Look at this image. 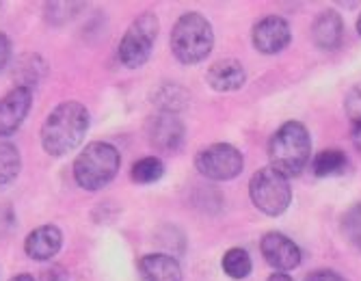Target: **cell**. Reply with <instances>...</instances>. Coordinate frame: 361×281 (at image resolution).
<instances>
[{"label":"cell","mask_w":361,"mask_h":281,"mask_svg":"<svg viewBox=\"0 0 361 281\" xmlns=\"http://www.w3.org/2000/svg\"><path fill=\"white\" fill-rule=\"evenodd\" d=\"M89 130V111L80 102L59 104L42 126V145L50 156H65L76 149Z\"/></svg>","instance_id":"1"},{"label":"cell","mask_w":361,"mask_h":281,"mask_svg":"<svg viewBox=\"0 0 361 281\" xmlns=\"http://www.w3.org/2000/svg\"><path fill=\"white\" fill-rule=\"evenodd\" d=\"M312 154V137L301 121H286L273 135L269 145L271 167L283 173L286 177H294L303 173L310 163Z\"/></svg>","instance_id":"2"},{"label":"cell","mask_w":361,"mask_h":281,"mask_svg":"<svg viewBox=\"0 0 361 281\" xmlns=\"http://www.w3.org/2000/svg\"><path fill=\"white\" fill-rule=\"evenodd\" d=\"M119 167L121 156L117 147L104 141H93L74 161V180L85 191H100L115 180Z\"/></svg>","instance_id":"3"},{"label":"cell","mask_w":361,"mask_h":281,"mask_svg":"<svg viewBox=\"0 0 361 281\" xmlns=\"http://www.w3.org/2000/svg\"><path fill=\"white\" fill-rule=\"evenodd\" d=\"M214 30L202 13H184L171 30V52L184 65H197L212 52Z\"/></svg>","instance_id":"4"},{"label":"cell","mask_w":361,"mask_h":281,"mask_svg":"<svg viewBox=\"0 0 361 281\" xmlns=\"http://www.w3.org/2000/svg\"><path fill=\"white\" fill-rule=\"evenodd\" d=\"M249 197L262 214L281 216L292 201V189L283 173L273 167H264L253 173L249 182Z\"/></svg>","instance_id":"5"},{"label":"cell","mask_w":361,"mask_h":281,"mask_svg":"<svg viewBox=\"0 0 361 281\" xmlns=\"http://www.w3.org/2000/svg\"><path fill=\"white\" fill-rule=\"evenodd\" d=\"M158 30L160 24L154 13H141L130 24L126 35L119 42V61L126 68L137 70L147 63L158 37Z\"/></svg>","instance_id":"6"},{"label":"cell","mask_w":361,"mask_h":281,"mask_svg":"<svg viewBox=\"0 0 361 281\" xmlns=\"http://www.w3.org/2000/svg\"><path fill=\"white\" fill-rule=\"evenodd\" d=\"M195 167L208 180L227 182L243 173L245 158L238 147L229 143H214L195 156Z\"/></svg>","instance_id":"7"},{"label":"cell","mask_w":361,"mask_h":281,"mask_svg":"<svg viewBox=\"0 0 361 281\" xmlns=\"http://www.w3.org/2000/svg\"><path fill=\"white\" fill-rule=\"evenodd\" d=\"M259 249H262V256H264V260L277 273L294 270L301 264V249L297 246V242H292L281 232H269V234L262 236Z\"/></svg>","instance_id":"8"},{"label":"cell","mask_w":361,"mask_h":281,"mask_svg":"<svg viewBox=\"0 0 361 281\" xmlns=\"http://www.w3.org/2000/svg\"><path fill=\"white\" fill-rule=\"evenodd\" d=\"M251 39L262 54H277L292 42V30L281 15H267L253 26Z\"/></svg>","instance_id":"9"},{"label":"cell","mask_w":361,"mask_h":281,"mask_svg":"<svg viewBox=\"0 0 361 281\" xmlns=\"http://www.w3.org/2000/svg\"><path fill=\"white\" fill-rule=\"evenodd\" d=\"M32 104L30 87H16L0 100V137H11L28 115Z\"/></svg>","instance_id":"10"},{"label":"cell","mask_w":361,"mask_h":281,"mask_svg":"<svg viewBox=\"0 0 361 281\" xmlns=\"http://www.w3.org/2000/svg\"><path fill=\"white\" fill-rule=\"evenodd\" d=\"M149 141L162 151H176L184 141V123L171 113H158L149 123Z\"/></svg>","instance_id":"11"},{"label":"cell","mask_w":361,"mask_h":281,"mask_svg":"<svg viewBox=\"0 0 361 281\" xmlns=\"http://www.w3.org/2000/svg\"><path fill=\"white\" fill-rule=\"evenodd\" d=\"M63 244V234L56 225H42L32 230L24 240V251L30 260L48 262L52 260Z\"/></svg>","instance_id":"12"},{"label":"cell","mask_w":361,"mask_h":281,"mask_svg":"<svg viewBox=\"0 0 361 281\" xmlns=\"http://www.w3.org/2000/svg\"><path fill=\"white\" fill-rule=\"evenodd\" d=\"M139 275L143 281H182V268L176 258L167 254H147L139 260Z\"/></svg>","instance_id":"13"},{"label":"cell","mask_w":361,"mask_h":281,"mask_svg":"<svg viewBox=\"0 0 361 281\" xmlns=\"http://www.w3.org/2000/svg\"><path fill=\"white\" fill-rule=\"evenodd\" d=\"M344 37V22L334 9L322 11L312 26V39L322 50H336Z\"/></svg>","instance_id":"14"},{"label":"cell","mask_w":361,"mask_h":281,"mask_svg":"<svg viewBox=\"0 0 361 281\" xmlns=\"http://www.w3.org/2000/svg\"><path fill=\"white\" fill-rule=\"evenodd\" d=\"M206 80L214 91L225 93V91H238L245 85L247 74L236 58H223V61H216V63L208 70Z\"/></svg>","instance_id":"15"},{"label":"cell","mask_w":361,"mask_h":281,"mask_svg":"<svg viewBox=\"0 0 361 281\" xmlns=\"http://www.w3.org/2000/svg\"><path fill=\"white\" fill-rule=\"evenodd\" d=\"M22 169V156L13 143H0V189L9 186Z\"/></svg>","instance_id":"16"},{"label":"cell","mask_w":361,"mask_h":281,"mask_svg":"<svg viewBox=\"0 0 361 281\" xmlns=\"http://www.w3.org/2000/svg\"><path fill=\"white\" fill-rule=\"evenodd\" d=\"M223 270L227 277H232V279H245L249 277L251 273V256L245 251V249L240 246H232L229 251L223 256V262H221Z\"/></svg>","instance_id":"17"},{"label":"cell","mask_w":361,"mask_h":281,"mask_svg":"<svg viewBox=\"0 0 361 281\" xmlns=\"http://www.w3.org/2000/svg\"><path fill=\"white\" fill-rule=\"evenodd\" d=\"M344 167H346V154L340 149H324L316 156L314 163H312L314 175H318V177L340 173Z\"/></svg>","instance_id":"18"},{"label":"cell","mask_w":361,"mask_h":281,"mask_svg":"<svg viewBox=\"0 0 361 281\" xmlns=\"http://www.w3.org/2000/svg\"><path fill=\"white\" fill-rule=\"evenodd\" d=\"M162 175H165V165L158 158H154V156L137 161L133 165V171H130V177L137 184H152V182H158Z\"/></svg>","instance_id":"19"},{"label":"cell","mask_w":361,"mask_h":281,"mask_svg":"<svg viewBox=\"0 0 361 281\" xmlns=\"http://www.w3.org/2000/svg\"><path fill=\"white\" fill-rule=\"evenodd\" d=\"M186 89L178 85H165L156 96V104L160 106V113H171L176 115L182 106H186Z\"/></svg>","instance_id":"20"},{"label":"cell","mask_w":361,"mask_h":281,"mask_svg":"<svg viewBox=\"0 0 361 281\" xmlns=\"http://www.w3.org/2000/svg\"><path fill=\"white\" fill-rule=\"evenodd\" d=\"M342 234L350 246L361 251V204H355L342 216Z\"/></svg>","instance_id":"21"},{"label":"cell","mask_w":361,"mask_h":281,"mask_svg":"<svg viewBox=\"0 0 361 281\" xmlns=\"http://www.w3.org/2000/svg\"><path fill=\"white\" fill-rule=\"evenodd\" d=\"M344 111H346V115H348V119H350L353 123H361V82L355 85V87L346 93Z\"/></svg>","instance_id":"22"},{"label":"cell","mask_w":361,"mask_h":281,"mask_svg":"<svg viewBox=\"0 0 361 281\" xmlns=\"http://www.w3.org/2000/svg\"><path fill=\"white\" fill-rule=\"evenodd\" d=\"M305 281H344L336 270H314L307 275Z\"/></svg>","instance_id":"23"},{"label":"cell","mask_w":361,"mask_h":281,"mask_svg":"<svg viewBox=\"0 0 361 281\" xmlns=\"http://www.w3.org/2000/svg\"><path fill=\"white\" fill-rule=\"evenodd\" d=\"M9 56H11V42L5 33H0V70L9 63Z\"/></svg>","instance_id":"24"},{"label":"cell","mask_w":361,"mask_h":281,"mask_svg":"<svg viewBox=\"0 0 361 281\" xmlns=\"http://www.w3.org/2000/svg\"><path fill=\"white\" fill-rule=\"evenodd\" d=\"M350 139H353L355 147L361 151V123H355V128H353V135H350Z\"/></svg>","instance_id":"25"},{"label":"cell","mask_w":361,"mask_h":281,"mask_svg":"<svg viewBox=\"0 0 361 281\" xmlns=\"http://www.w3.org/2000/svg\"><path fill=\"white\" fill-rule=\"evenodd\" d=\"M46 277H48V281H68V275H65L61 268H54V270L48 273Z\"/></svg>","instance_id":"26"},{"label":"cell","mask_w":361,"mask_h":281,"mask_svg":"<svg viewBox=\"0 0 361 281\" xmlns=\"http://www.w3.org/2000/svg\"><path fill=\"white\" fill-rule=\"evenodd\" d=\"M269 281H294L292 277H288L286 273H275V275H271L269 277Z\"/></svg>","instance_id":"27"},{"label":"cell","mask_w":361,"mask_h":281,"mask_svg":"<svg viewBox=\"0 0 361 281\" xmlns=\"http://www.w3.org/2000/svg\"><path fill=\"white\" fill-rule=\"evenodd\" d=\"M9 281H35V279H32V275H26V273H22V275H16V277H11Z\"/></svg>","instance_id":"28"},{"label":"cell","mask_w":361,"mask_h":281,"mask_svg":"<svg viewBox=\"0 0 361 281\" xmlns=\"http://www.w3.org/2000/svg\"><path fill=\"white\" fill-rule=\"evenodd\" d=\"M357 30H359V35H361V15H359V20H357Z\"/></svg>","instance_id":"29"}]
</instances>
